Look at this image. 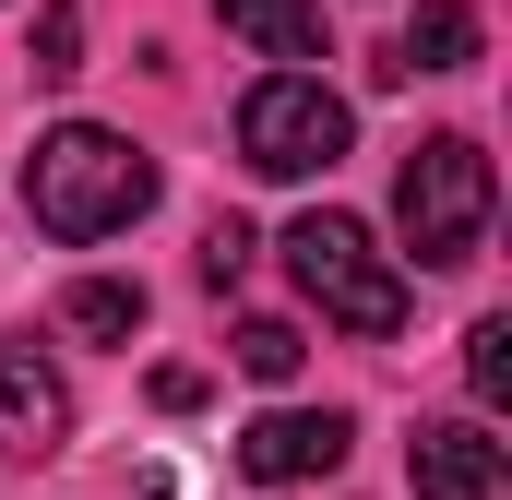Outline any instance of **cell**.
Segmentation results:
<instances>
[{"mask_svg":"<svg viewBox=\"0 0 512 500\" xmlns=\"http://www.w3.org/2000/svg\"><path fill=\"white\" fill-rule=\"evenodd\" d=\"M227 36H251L262 60H322V0H215Z\"/></svg>","mask_w":512,"mask_h":500,"instance_id":"obj_9","label":"cell"},{"mask_svg":"<svg viewBox=\"0 0 512 500\" xmlns=\"http://www.w3.org/2000/svg\"><path fill=\"white\" fill-rule=\"evenodd\" d=\"M36 72H48V84H60V72H84V12H72V0H48V12H36Z\"/></svg>","mask_w":512,"mask_h":500,"instance_id":"obj_13","label":"cell"},{"mask_svg":"<svg viewBox=\"0 0 512 500\" xmlns=\"http://www.w3.org/2000/svg\"><path fill=\"white\" fill-rule=\"evenodd\" d=\"M489 203H501V179H489V143H477V131H429V143L405 155V179H393V227H405V250H417L429 274H465V262H477Z\"/></svg>","mask_w":512,"mask_h":500,"instance_id":"obj_2","label":"cell"},{"mask_svg":"<svg viewBox=\"0 0 512 500\" xmlns=\"http://www.w3.org/2000/svg\"><path fill=\"white\" fill-rule=\"evenodd\" d=\"M465 381H477V405H512V322L501 310L465 334Z\"/></svg>","mask_w":512,"mask_h":500,"instance_id":"obj_11","label":"cell"},{"mask_svg":"<svg viewBox=\"0 0 512 500\" xmlns=\"http://www.w3.org/2000/svg\"><path fill=\"white\" fill-rule=\"evenodd\" d=\"M239 274H251V227L215 215V227H203V286H239Z\"/></svg>","mask_w":512,"mask_h":500,"instance_id":"obj_14","label":"cell"},{"mask_svg":"<svg viewBox=\"0 0 512 500\" xmlns=\"http://www.w3.org/2000/svg\"><path fill=\"white\" fill-rule=\"evenodd\" d=\"M60 322H72L84 346H131V334H143V286H120V274H84V286L60 298Z\"/></svg>","mask_w":512,"mask_h":500,"instance_id":"obj_10","label":"cell"},{"mask_svg":"<svg viewBox=\"0 0 512 500\" xmlns=\"http://www.w3.org/2000/svg\"><path fill=\"white\" fill-rule=\"evenodd\" d=\"M346 441H358V429H346L334 405H274V417H251V429H239V477H251V489L334 477V465H346Z\"/></svg>","mask_w":512,"mask_h":500,"instance_id":"obj_5","label":"cell"},{"mask_svg":"<svg viewBox=\"0 0 512 500\" xmlns=\"http://www.w3.org/2000/svg\"><path fill=\"white\" fill-rule=\"evenodd\" d=\"M346 96L322 84V72H274L239 96V155H251V179H322L334 155H346Z\"/></svg>","mask_w":512,"mask_h":500,"instance_id":"obj_4","label":"cell"},{"mask_svg":"<svg viewBox=\"0 0 512 500\" xmlns=\"http://www.w3.org/2000/svg\"><path fill=\"white\" fill-rule=\"evenodd\" d=\"M155 203V155L143 143H120V131H96V120H60V131H36V155H24V215L48 227V239H120L131 215Z\"/></svg>","mask_w":512,"mask_h":500,"instance_id":"obj_1","label":"cell"},{"mask_svg":"<svg viewBox=\"0 0 512 500\" xmlns=\"http://www.w3.org/2000/svg\"><path fill=\"white\" fill-rule=\"evenodd\" d=\"M298 358H310V346H298V322H239V370H251V381H286Z\"/></svg>","mask_w":512,"mask_h":500,"instance_id":"obj_12","label":"cell"},{"mask_svg":"<svg viewBox=\"0 0 512 500\" xmlns=\"http://www.w3.org/2000/svg\"><path fill=\"white\" fill-rule=\"evenodd\" d=\"M286 274H298V298L322 310V322H346V334H405V274L382 262V239L358 227V215H298L286 227Z\"/></svg>","mask_w":512,"mask_h":500,"instance_id":"obj_3","label":"cell"},{"mask_svg":"<svg viewBox=\"0 0 512 500\" xmlns=\"http://www.w3.org/2000/svg\"><path fill=\"white\" fill-rule=\"evenodd\" d=\"M72 429V393H60V370L36 358V346H0V453H48Z\"/></svg>","mask_w":512,"mask_h":500,"instance_id":"obj_7","label":"cell"},{"mask_svg":"<svg viewBox=\"0 0 512 500\" xmlns=\"http://www.w3.org/2000/svg\"><path fill=\"white\" fill-rule=\"evenodd\" d=\"M465 60H477V12L465 0H417V24L393 36L382 84H405V72H465Z\"/></svg>","mask_w":512,"mask_h":500,"instance_id":"obj_8","label":"cell"},{"mask_svg":"<svg viewBox=\"0 0 512 500\" xmlns=\"http://www.w3.org/2000/svg\"><path fill=\"white\" fill-rule=\"evenodd\" d=\"M405 477H417V500H501V441H489V417H429V429L405 441Z\"/></svg>","mask_w":512,"mask_h":500,"instance_id":"obj_6","label":"cell"}]
</instances>
